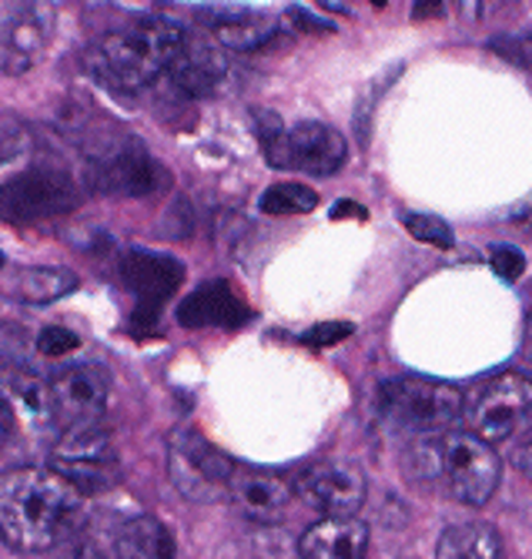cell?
I'll use <instances>...</instances> for the list:
<instances>
[{"label": "cell", "instance_id": "1", "mask_svg": "<svg viewBox=\"0 0 532 559\" xmlns=\"http://www.w3.org/2000/svg\"><path fill=\"white\" fill-rule=\"evenodd\" d=\"M87 530V496L55 469L17 466L0 473V543L47 552Z\"/></svg>", "mask_w": 532, "mask_h": 559}, {"label": "cell", "instance_id": "2", "mask_svg": "<svg viewBox=\"0 0 532 559\" xmlns=\"http://www.w3.org/2000/svg\"><path fill=\"white\" fill-rule=\"evenodd\" d=\"M185 37V27L172 21H144L131 27H118L101 34L84 50V68L94 81L108 84L111 91H138L157 81Z\"/></svg>", "mask_w": 532, "mask_h": 559}, {"label": "cell", "instance_id": "3", "mask_svg": "<svg viewBox=\"0 0 532 559\" xmlns=\"http://www.w3.org/2000/svg\"><path fill=\"white\" fill-rule=\"evenodd\" d=\"M462 392L446 382H425L405 376L386 379L376 395L382 419L402 429L405 436L449 432L462 419Z\"/></svg>", "mask_w": 532, "mask_h": 559}, {"label": "cell", "instance_id": "4", "mask_svg": "<svg viewBox=\"0 0 532 559\" xmlns=\"http://www.w3.org/2000/svg\"><path fill=\"white\" fill-rule=\"evenodd\" d=\"M50 469L74 483L84 496L104 492L118 483V455L111 432L101 419L64 426L50 449Z\"/></svg>", "mask_w": 532, "mask_h": 559}, {"label": "cell", "instance_id": "5", "mask_svg": "<svg viewBox=\"0 0 532 559\" xmlns=\"http://www.w3.org/2000/svg\"><path fill=\"white\" fill-rule=\"evenodd\" d=\"M235 463L194 429H178L168 442V476L188 502L215 506L228 499Z\"/></svg>", "mask_w": 532, "mask_h": 559}, {"label": "cell", "instance_id": "6", "mask_svg": "<svg viewBox=\"0 0 532 559\" xmlns=\"http://www.w3.org/2000/svg\"><path fill=\"white\" fill-rule=\"evenodd\" d=\"M439 476L465 506H486L499 486L503 463L489 442L472 432H439Z\"/></svg>", "mask_w": 532, "mask_h": 559}, {"label": "cell", "instance_id": "7", "mask_svg": "<svg viewBox=\"0 0 532 559\" xmlns=\"http://www.w3.org/2000/svg\"><path fill=\"white\" fill-rule=\"evenodd\" d=\"M529 405H532V389L525 376L506 372L486 382L483 389H475L469 402H462V419L469 423L472 436L496 445L529 426Z\"/></svg>", "mask_w": 532, "mask_h": 559}, {"label": "cell", "instance_id": "8", "mask_svg": "<svg viewBox=\"0 0 532 559\" xmlns=\"http://www.w3.org/2000/svg\"><path fill=\"white\" fill-rule=\"evenodd\" d=\"M78 188L64 171L31 168L0 185V222L40 225L78 209Z\"/></svg>", "mask_w": 532, "mask_h": 559}, {"label": "cell", "instance_id": "9", "mask_svg": "<svg viewBox=\"0 0 532 559\" xmlns=\"http://www.w3.org/2000/svg\"><path fill=\"white\" fill-rule=\"evenodd\" d=\"M58 34V11L50 0H14L0 11V71L21 78L40 64Z\"/></svg>", "mask_w": 532, "mask_h": 559}, {"label": "cell", "instance_id": "10", "mask_svg": "<svg viewBox=\"0 0 532 559\" xmlns=\"http://www.w3.org/2000/svg\"><path fill=\"white\" fill-rule=\"evenodd\" d=\"M125 288L138 298V312L134 322L151 325L162 312V305L178 292L185 282V265L162 251H147V248H128L121 262H118Z\"/></svg>", "mask_w": 532, "mask_h": 559}, {"label": "cell", "instance_id": "11", "mask_svg": "<svg viewBox=\"0 0 532 559\" xmlns=\"http://www.w3.org/2000/svg\"><path fill=\"white\" fill-rule=\"evenodd\" d=\"M0 413H4L14 426V432L27 439H44L58 432L55 402H50V385L27 366L11 369L0 379Z\"/></svg>", "mask_w": 532, "mask_h": 559}, {"label": "cell", "instance_id": "12", "mask_svg": "<svg viewBox=\"0 0 532 559\" xmlns=\"http://www.w3.org/2000/svg\"><path fill=\"white\" fill-rule=\"evenodd\" d=\"M47 385L61 426L104 419L111 405V382L97 366H68L55 372V379H47Z\"/></svg>", "mask_w": 532, "mask_h": 559}, {"label": "cell", "instance_id": "13", "mask_svg": "<svg viewBox=\"0 0 532 559\" xmlns=\"http://www.w3.org/2000/svg\"><path fill=\"white\" fill-rule=\"evenodd\" d=\"M298 496L326 516H355L365 502V476L352 463L329 460L298 479Z\"/></svg>", "mask_w": 532, "mask_h": 559}, {"label": "cell", "instance_id": "14", "mask_svg": "<svg viewBox=\"0 0 532 559\" xmlns=\"http://www.w3.org/2000/svg\"><path fill=\"white\" fill-rule=\"evenodd\" d=\"M162 168L147 155V151L134 141H125L118 147H111L108 155H101L91 165V181L94 188H101L104 194H118V198H138V194H151L162 185Z\"/></svg>", "mask_w": 532, "mask_h": 559}, {"label": "cell", "instance_id": "15", "mask_svg": "<svg viewBox=\"0 0 532 559\" xmlns=\"http://www.w3.org/2000/svg\"><path fill=\"white\" fill-rule=\"evenodd\" d=\"M228 499L235 502V510L245 520L261 523V526H279L292 510L295 489L272 473L235 466L228 476Z\"/></svg>", "mask_w": 532, "mask_h": 559}, {"label": "cell", "instance_id": "16", "mask_svg": "<svg viewBox=\"0 0 532 559\" xmlns=\"http://www.w3.org/2000/svg\"><path fill=\"white\" fill-rule=\"evenodd\" d=\"M168 74L175 87L185 91L188 97H211L228 74V58L222 55V47L215 40L185 31L175 58L168 64Z\"/></svg>", "mask_w": 532, "mask_h": 559}, {"label": "cell", "instance_id": "17", "mask_svg": "<svg viewBox=\"0 0 532 559\" xmlns=\"http://www.w3.org/2000/svg\"><path fill=\"white\" fill-rule=\"evenodd\" d=\"M348 158L345 138L322 121H302L288 131V168H298L305 175L326 178L335 175Z\"/></svg>", "mask_w": 532, "mask_h": 559}, {"label": "cell", "instance_id": "18", "mask_svg": "<svg viewBox=\"0 0 532 559\" xmlns=\"http://www.w3.org/2000/svg\"><path fill=\"white\" fill-rule=\"evenodd\" d=\"M248 305L235 292L232 282L215 278L198 285L181 305H178V322L185 329H204V325H222V329H241L248 325Z\"/></svg>", "mask_w": 532, "mask_h": 559}, {"label": "cell", "instance_id": "19", "mask_svg": "<svg viewBox=\"0 0 532 559\" xmlns=\"http://www.w3.org/2000/svg\"><path fill=\"white\" fill-rule=\"evenodd\" d=\"M204 27L215 34V40L228 50H255L269 44L279 31L275 14L258 11V8H238V4H215L198 11Z\"/></svg>", "mask_w": 532, "mask_h": 559}, {"label": "cell", "instance_id": "20", "mask_svg": "<svg viewBox=\"0 0 532 559\" xmlns=\"http://www.w3.org/2000/svg\"><path fill=\"white\" fill-rule=\"evenodd\" d=\"M368 549V526L355 516H326L305 530L298 552L308 559H362Z\"/></svg>", "mask_w": 532, "mask_h": 559}, {"label": "cell", "instance_id": "21", "mask_svg": "<svg viewBox=\"0 0 532 559\" xmlns=\"http://www.w3.org/2000/svg\"><path fill=\"white\" fill-rule=\"evenodd\" d=\"M108 549L125 559H162V556L175 552L168 530L151 516H131V520L118 523Z\"/></svg>", "mask_w": 532, "mask_h": 559}, {"label": "cell", "instance_id": "22", "mask_svg": "<svg viewBox=\"0 0 532 559\" xmlns=\"http://www.w3.org/2000/svg\"><path fill=\"white\" fill-rule=\"evenodd\" d=\"M436 552L439 559H499L506 546L493 523H459L442 533Z\"/></svg>", "mask_w": 532, "mask_h": 559}, {"label": "cell", "instance_id": "23", "mask_svg": "<svg viewBox=\"0 0 532 559\" xmlns=\"http://www.w3.org/2000/svg\"><path fill=\"white\" fill-rule=\"evenodd\" d=\"M78 288V275L71 269H27L17 278V298L31 301V305H47V301H58L64 295H71Z\"/></svg>", "mask_w": 532, "mask_h": 559}, {"label": "cell", "instance_id": "24", "mask_svg": "<svg viewBox=\"0 0 532 559\" xmlns=\"http://www.w3.org/2000/svg\"><path fill=\"white\" fill-rule=\"evenodd\" d=\"M261 215H272V218H292V215H308L318 209V194L305 185H272L269 191L261 194L258 201Z\"/></svg>", "mask_w": 532, "mask_h": 559}, {"label": "cell", "instance_id": "25", "mask_svg": "<svg viewBox=\"0 0 532 559\" xmlns=\"http://www.w3.org/2000/svg\"><path fill=\"white\" fill-rule=\"evenodd\" d=\"M255 131L261 141L264 158H269L272 168H288V131L282 124V118L275 111L255 108Z\"/></svg>", "mask_w": 532, "mask_h": 559}, {"label": "cell", "instance_id": "26", "mask_svg": "<svg viewBox=\"0 0 532 559\" xmlns=\"http://www.w3.org/2000/svg\"><path fill=\"white\" fill-rule=\"evenodd\" d=\"M402 225H405V231H409L415 241H422V245H436V248H452V245H456L452 228H449L442 218H436V215L409 212V215H402Z\"/></svg>", "mask_w": 532, "mask_h": 559}, {"label": "cell", "instance_id": "27", "mask_svg": "<svg viewBox=\"0 0 532 559\" xmlns=\"http://www.w3.org/2000/svg\"><path fill=\"white\" fill-rule=\"evenodd\" d=\"M355 325L352 322H318L308 332H302V345L308 348H332L345 338H352Z\"/></svg>", "mask_w": 532, "mask_h": 559}, {"label": "cell", "instance_id": "28", "mask_svg": "<svg viewBox=\"0 0 532 559\" xmlns=\"http://www.w3.org/2000/svg\"><path fill=\"white\" fill-rule=\"evenodd\" d=\"M512 4L516 0H456V11L469 24H483V21H493L496 14L509 11Z\"/></svg>", "mask_w": 532, "mask_h": 559}, {"label": "cell", "instance_id": "29", "mask_svg": "<svg viewBox=\"0 0 532 559\" xmlns=\"http://www.w3.org/2000/svg\"><path fill=\"white\" fill-rule=\"evenodd\" d=\"M489 262H493L496 275H499V278H506V282H516V278L525 272L522 251H519V248H512V245H496V248H493V255H489Z\"/></svg>", "mask_w": 532, "mask_h": 559}, {"label": "cell", "instance_id": "30", "mask_svg": "<svg viewBox=\"0 0 532 559\" xmlns=\"http://www.w3.org/2000/svg\"><path fill=\"white\" fill-rule=\"evenodd\" d=\"M78 345H81V338H78L71 329H61V325L44 329V332L37 335V348H40L44 355H68V352H74Z\"/></svg>", "mask_w": 532, "mask_h": 559}, {"label": "cell", "instance_id": "31", "mask_svg": "<svg viewBox=\"0 0 532 559\" xmlns=\"http://www.w3.org/2000/svg\"><path fill=\"white\" fill-rule=\"evenodd\" d=\"M21 348H24L21 335H17L14 329H8V325H0V379H4L11 369L24 366Z\"/></svg>", "mask_w": 532, "mask_h": 559}, {"label": "cell", "instance_id": "32", "mask_svg": "<svg viewBox=\"0 0 532 559\" xmlns=\"http://www.w3.org/2000/svg\"><path fill=\"white\" fill-rule=\"evenodd\" d=\"M412 17H415V21H425V17H442V0H415Z\"/></svg>", "mask_w": 532, "mask_h": 559}, {"label": "cell", "instance_id": "33", "mask_svg": "<svg viewBox=\"0 0 532 559\" xmlns=\"http://www.w3.org/2000/svg\"><path fill=\"white\" fill-rule=\"evenodd\" d=\"M332 218L342 222V218H365V209L362 205H352V201H339V205L332 209Z\"/></svg>", "mask_w": 532, "mask_h": 559}, {"label": "cell", "instance_id": "34", "mask_svg": "<svg viewBox=\"0 0 532 559\" xmlns=\"http://www.w3.org/2000/svg\"><path fill=\"white\" fill-rule=\"evenodd\" d=\"M368 4H376V8H386V4H389V0H368Z\"/></svg>", "mask_w": 532, "mask_h": 559}, {"label": "cell", "instance_id": "35", "mask_svg": "<svg viewBox=\"0 0 532 559\" xmlns=\"http://www.w3.org/2000/svg\"><path fill=\"white\" fill-rule=\"evenodd\" d=\"M8 265V259H4V251H0V269H4Z\"/></svg>", "mask_w": 532, "mask_h": 559}]
</instances>
